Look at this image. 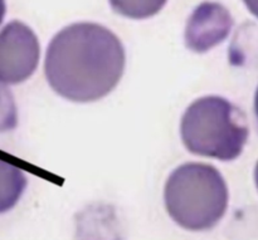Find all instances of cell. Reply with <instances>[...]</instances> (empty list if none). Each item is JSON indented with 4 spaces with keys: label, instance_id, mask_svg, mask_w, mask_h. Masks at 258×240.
<instances>
[{
    "label": "cell",
    "instance_id": "1",
    "mask_svg": "<svg viewBox=\"0 0 258 240\" xmlns=\"http://www.w3.org/2000/svg\"><path fill=\"white\" fill-rule=\"evenodd\" d=\"M121 40L96 23H76L53 37L44 73L57 95L78 103L95 102L115 90L125 70Z\"/></svg>",
    "mask_w": 258,
    "mask_h": 240
},
{
    "label": "cell",
    "instance_id": "2",
    "mask_svg": "<svg viewBox=\"0 0 258 240\" xmlns=\"http://www.w3.org/2000/svg\"><path fill=\"white\" fill-rule=\"evenodd\" d=\"M170 218L190 231L214 228L226 214L229 193L226 180L214 166L190 163L171 173L164 189Z\"/></svg>",
    "mask_w": 258,
    "mask_h": 240
},
{
    "label": "cell",
    "instance_id": "3",
    "mask_svg": "<svg viewBox=\"0 0 258 240\" xmlns=\"http://www.w3.org/2000/svg\"><path fill=\"white\" fill-rule=\"evenodd\" d=\"M180 133L185 147L194 155L232 161L243 151L249 130L238 107L219 96H207L186 108Z\"/></svg>",
    "mask_w": 258,
    "mask_h": 240
},
{
    "label": "cell",
    "instance_id": "4",
    "mask_svg": "<svg viewBox=\"0 0 258 240\" xmlns=\"http://www.w3.org/2000/svg\"><path fill=\"white\" fill-rule=\"evenodd\" d=\"M40 47L37 35L24 23L10 22L0 32V83L18 85L37 69Z\"/></svg>",
    "mask_w": 258,
    "mask_h": 240
},
{
    "label": "cell",
    "instance_id": "5",
    "mask_svg": "<svg viewBox=\"0 0 258 240\" xmlns=\"http://www.w3.org/2000/svg\"><path fill=\"white\" fill-rule=\"evenodd\" d=\"M233 18L219 3H203L194 9L185 27V44L196 53H206L221 44L231 33Z\"/></svg>",
    "mask_w": 258,
    "mask_h": 240
},
{
    "label": "cell",
    "instance_id": "6",
    "mask_svg": "<svg viewBox=\"0 0 258 240\" xmlns=\"http://www.w3.org/2000/svg\"><path fill=\"white\" fill-rule=\"evenodd\" d=\"M27 188V178L18 166L0 158V214L12 210Z\"/></svg>",
    "mask_w": 258,
    "mask_h": 240
},
{
    "label": "cell",
    "instance_id": "7",
    "mask_svg": "<svg viewBox=\"0 0 258 240\" xmlns=\"http://www.w3.org/2000/svg\"><path fill=\"white\" fill-rule=\"evenodd\" d=\"M168 0H110L112 10L130 19H148L158 14Z\"/></svg>",
    "mask_w": 258,
    "mask_h": 240
},
{
    "label": "cell",
    "instance_id": "8",
    "mask_svg": "<svg viewBox=\"0 0 258 240\" xmlns=\"http://www.w3.org/2000/svg\"><path fill=\"white\" fill-rule=\"evenodd\" d=\"M17 121V107L13 95L3 83H0V132L15 128Z\"/></svg>",
    "mask_w": 258,
    "mask_h": 240
},
{
    "label": "cell",
    "instance_id": "9",
    "mask_svg": "<svg viewBox=\"0 0 258 240\" xmlns=\"http://www.w3.org/2000/svg\"><path fill=\"white\" fill-rule=\"evenodd\" d=\"M243 3L246 4L247 9L251 12V14L258 18V0H243Z\"/></svg>",
    "mask_w": 258,
    "mask_h": 240
},
{
    "label": "cell",
    "instance_id": "10",
    "mask_svg": "<svg viewBox=\"0 0 258 240\" xmlns=\"http://www.w3.org/2000/svg\"><path fill=\"white\" fill-rule=\"evenodd\" d=\"M5 12H7L5 0H0V24H2L3 19H4V17H5Z\"/></svg>",
    "mask_w": 258,
    "mask_h": 240
},
{
    "label": "cell",
    "instance_id": "11",
    "mask_svg": "<svg viewBox=\"0 0 258 240\" xmlns=\"http://www.w3.org/2000/svg\"><path fill=\"white\" fill-rule=\"evenodd\" d=\"M254 111H256V116L258 120V87L256 91V96H254Z\"/></svg>",
    "mask_w": 258,
    "mask_h": 240
},
{
    "label": "cell",
    "instance_id": "12",
    "mask_svg": "<svg viewBox=\"0 0 258 240\" xmlns=\"http://www.w3.org/2000/svg\"><path fill=\"white\" fill-rule=\"evenodd\" d=\"M254 181H256V186L258 189V163L256 165V169H254Z\"/></svg>",
    "mask_w": 258,
    "mask_h": 240
}]
</instances>
